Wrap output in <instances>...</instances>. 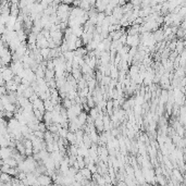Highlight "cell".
<instances>
[{"instance_id":"21","label":"cell","mask_w":186,"mask_h":186,"mask_svg":"<svg viewBox=\"0 0 186 186\" xmlns=\"http://www.w3.org/2000/svg\"><path fill=\"white\" fill-rule=\"evenodd\" d=\"M76 162H77V164H79L80 169L86 167V165H85V161H84V157L79 156V155H77V156H76Z\"/></svg>"},{"instance_id":"19","label":"cell","mask_w":186,"mask_h":186,"mask_svg":"<svg viewBox=\"0 0 186 186\" xmlns=\"http://www.w3.org/2000/svg\"><path fill=\"white\" fill-rule=\"evenodd\" d=\"M63 57H64L65 61H66V60L72 61L73 60V57H74V51H71V50H68V51H65V52H63Z\"/></svg>"},{"instance_id":"7","label":"cell","mask_w":186,"mask_h":186,"mask_svg":"<svg viewBox=\"0 0 186 186\" xmlns=\"http://www.w3.org/2000/svg\"><path fill=\"white\" fill-rule=\"evenodd\" d=\"M79 171L81 172V174L83 175L84 179H86V180H91V170H89V169H88L87 167L82 168V169H80Z\"/></svg>"},{"instance_id":"1","label":"cell","mask_w":186,"mask_h":186,"mask_svg":"<svg viewBox=\"0 0 186 186\" xmlns=\"http://www.w3.org/2000/svg\"><path fill=\"white\" fill-rule=\"evenodd\" d=\"M125 45L129 46V47H137V46L139 45V34L127 35L126 36Z\"/></svg>"},{"instance_id":"28","label":"cell","mask_w":186,"mask_h":186,"mask_svg":"<svg viewBox=\"0 0 186 186\" xmlns=\"http://www.w3.org/2000/svg\"><path fill=\"white\" fill-rule=\"evenodd\" d=\"M4 32H6V25L2 24V23H0V34H4Z\"/></svg>"},{"instance_id":"16","label":"cell","mask_w":186,"mask_h":186,"mask_svg":"<svg viewBox=\"0 0 186 186\" xmlns=\"http://www.w3.org/2000/svg\"><path fill=\"white\" fill-rule=\"evenodd\" d=\"M173 178L180 182H183V175L181 174V171L179 169H173Z\"/></svg>"},{"instance_id":"9","label":"cell","mask_w":186,"mask_h":186,"mask_svg":"<svg viewBox=\"0 0 186 186\" xmlns=\"http://www.w3.org/2000/svg\"><path fill=\"white\" fill-rule=\"evenodd\" d=\"M65 139H66V141H69L70 144H76V137H75V134L73 133V132H68Z\"/></svg>"},{"instance_id":"27","label":"cell","mask_w":186,"mask_h":186,"mask_svg":"<svg viewBox=\"0 0 186 186\" xmlns=\"http://www.w3.org/2000/svg\"><path fill=\"white\" fill-rule=\"evenodd\" d=\"M164 162H165V165H167V167L169 168V169H173V167H172V163H171V161H169L167 157H164Z\"/></svg>"},{"instance_id":"10","label":"cell","mask_w":186,"mask_h":186,"mask_svg":"<svg viewBox=\"0 0 186 186\" xmlns=\"http://www.w3.org/2000/svg\"><path fill=\"white\" fill-rule=\"evenodd\" d=\"M71 75H72L76 81L80 80L81 77H82V72H81L80 68H77V69L73 68V69H72V71H71Z\"/></svg>"},{"instance_id":"3","label":"cell","mask_w":186,"mask_h":186,"mask_svg":"<svg viewBox=\"0 0 186 186\" xmlns=\"http://www.w3.org/2000/svg\"><path fill=\"white\" fill-rule=\"evenodd\" d=\"M12 147H1L0 148V158L6 159L12 156Z\"/></svg>"},{"instance_id":"26","label":"cell","mask_w":186,"mask_h":186,"mask_svg":"<svg viewBox=\"0 0 186 186\" xmlns=\"http://www.w3.org/2000/svg\"><path fill=\"white\" fill-rule=\"evenodd\" d=\"M13 115H14V112H11V111H4V117L8 119H11L13 118Z\"/></svg>"},{"instance_id":"11","label":"cell","mask_w":186,"mask_h":186,"mask_svg":"<svg viewBox=\"0 0 186 186\" xmlns=\"http://www.w3.org/2000/svg\"><path fill=\"white\" fill-rule=\"evenodd\" d=\"M73 103H75L74 99H73V100H71V99H69L68 97L63 98V100H62V107H64L65 109H69L70 107L72 106Z\"/></svg>"},{"instance_id":"20","label":"cell","mask_w":186,"mask_h":186,"mask_svg":"<svg viewBox=\"0 0 186 186\" xmlns=\"http://www.w3.org/2000/svg\"><path fill=\"white\" fill-rule=\"evenodd\" d=\"M98 114H99V112H98V110H97V108H91L89 109V117H91L93 120H95L97 117H98Z\"/></svg>"},{"instance_id":"6","label":"cell","mask_w":186,"mask_h":186,"mask_svg":"<svg viewBox=\"0 0 186 186\" xmlns=\"http://www.w3.org/2000/svg\"><path fill=\"white\" fill-rule=\"evenodd\" d=\"M77 121H79V123L81 124V126H83L84 124H86L87 123V112H85V111H82L77 117Z\"/></svg>"},{"instance_id":"22","label":"cell","mask_w":186,"mask_h":186,"mask_svg":"<svg viewBox=\"0 0 186 186\" xmlns=\"http://www.w3.org/2000/svg\"><path fill=\"white\" fill-rule=\"evenodd\" d=\"M38 131H42V132H46L47 131V125L44 121H40L38 123Z\"/></svg>"},{"instance_id":"13","label":"cell","mask_w":186,"mask_h":186,"mask_svg":"<svg viewBox=\"0 0 186 186\" xmlns=\"http://www.w3.org/2000/svg\"><path fill=\"white\" fill-rule=\"evenodd\" d=\"M44 107H45V110L46 111H52L53 110V105L50 101V98H47L44 100Z\"/></svg>"},{"instance_id":"8","label":"cell","mask_w":186,"mask_h":186,"mask_svg":"<svg viewBox=\"0 0 186 186\" xmlns=\"http://www.w3.org/2000/svg\"><path fill=\"white\" fill-rule=\"evenodd\" d=\"M49 52L50 48L49 47H45V48H39V53L42 54V57L44 58V60L47 61L49 59Z\"/></svg>"},{"instance_id":"2","label":"cell","mask_w":186,"mask_h":186,"mask_svg":"<svg viewBox=\"0 0 186 186\" xmlns=\"http://www.w3.org/2000/svg\"><path fill=\"white\" fill-rule=\"evenodd\" d=\"M37 181L38 183H39V185H49V184L52 183L51 176H49V175H47V174H44V173L38 175Z\"/></svg>"},{"instance_id":"15","label":"cell","mask_w":186,"mask_h":186,"mask_svg":"<svg viewBox=\"0 0 186 186\" xmlns=\"http://www.w3.org/2000/svg\"><path fill=\"white\" fill-rule=\"evenodd\" d=\"M106 16L107 15L105 14V12H98V13H97V23H96V25L100 26V25L103 24V21L105 20Z\"/></svg>"},{"instance_id":"30","label":"cell","mask_w":186,"mask_h":186,"mask_svg":"<svg viewBox=\"0 0 186 186\" xmlns=\"http://www.w3.org/2000/svg\"><path fill=\"white\" fill-rule=\"evenodd\" d=\"M0 148H1V146H0Z\"/></svg>"},{"instance_id":"14","label":"cell","mask_w":186,"mask_h":186,"mask_svg":"<svg viewBox=\"0 0 186 186\" xmlns=\"http://www.w3.org/2000/svg\"><path fill=\"white\" fill-rule=\"evenodd\" d=\"M83 25L82 26H77V27H73L72 28V33L74 35H75L76 37H81L82 36V34H83Z\"/></svg>"},{"instance_id":"25","label":"cell","mask_w":186,"mask_h":186,"mask_svg":"<svg viewBox=\"0 0 186 186\" xmlns=\"http://www.w3.org/2000/svg\"><path fill=\"white\" fill-rule=\"evenodd\" d=\"M126 36H127V34L126 33H124V34H122L121 35V37L119 38V40L123 44V45H125V42H126Z\"/></svg>"},{"instance_id":"24","label":"cell","mask_w":186,"mask_h":186,"mask_svg":"<svg viewBox=\"0 0 186 186\" xmlns=\"http://www.w3.org/2000/svg\"><path fill=\"white\" fill-rule=\"evenodd\" d=\"M83 46H84V44H83V42H82V39L79 37L75 42V47L76 48H81V47H83Z\"/></svg>"},{"instance_id":"29","label":"cell","mask_w":186,"mask_h":186,"mask_svg":"<svg viewBox=\"0 0 186 186\" xmlns=\"http://www.w3.org/2000/svg\"><path fill=\"white\" fill-rule=\"evenodd\" d=\"M62 2H63V4H70L73 2V0H62Z\"/></svg>"},{"instance_id":"12","label":"cell","mask_w":186,"mask_h":186,"mask_svg":"<svg viewBox=\"0 0 186 186\" xmlns=\"http://www.w3.org/2000/svg\"><path fill=\"white\" fill-rule=\"evenodd\" d=\"M34 94V89H33V87H30V86H28V87H26L24 91H23L22 93V96H24L25 98H30V96Z\"/></svg>"},{"instance_id":"5","label":"cell","mask_w":186,"mask_h":186,"mask_svg":"<svg viewBox=\"0 0 186 186\" xmlns=\"http://www.w3.org/2000/svg\"><path fill=\"white\" fill-rule=\"evenodd\" d=\"M152 35H153V37H155V39H156L157 42H162L164 39V34H163V30L162 28H158V30H153V33H152Z\"/></svg>"},{"instance_id":"17","label":"cell","mask_w":186,"mask_h":186,"mask_svg":"<svg viewBox=\"0 0 186 186\" xmlns=\"http://www.w3.org/2000/svg\"><path fill=\"white\" fill-rule=\"evenodd\" d=\"M54 77V70H48L46 69L45 70V80H50V79H53Z\"/></svg>"},{"instance_id":"18","label":"cell","mask_w":186,"mask_h":186,"mask_svg":"<svg viewBox=\"0 0 186 186\" xmlns=\"http://www.w3.org/2000/svg\"><path fill=\"white\" fill-rule=\"evenodd\" d=\"M15 108H16V106H15L14 103H6V105H4V111H11V112H14Z\"/></svg>"},{"instance_id":"23","label":"cell","mask_w":186,"mask_h":186,"mask_svg":"<svg viewBox=\"0 0 186 186\" xmlns=\"http://www.w3.org/2000/svg\"><path fill=\"white\" fill-rule=\"evenodd\" d=\"M168 47H169V49L173 51V50L175 49V47H176V40H173V42H168Z\"/></svg>"},{"instance_id":"4","label":"cell","mask_w":186,"mask_h":186,"mask_svg":"<svg viewBox=\"0 0 186 186\" xmlns=\"http://www.w3.org/2000/svg\"><path fill=\"white\" fill-rule=\"evenodd\" d=\"M32 105H33V108H36V109H38V110L40 111V112H45V107H44V100H42V99L38 97L37 99H35L34 101L32 103Z\"/></svg>"}]
</instances>
